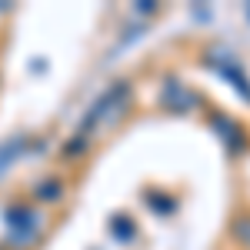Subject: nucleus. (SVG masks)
<instances>
[{
  "label": "nucleus",
  "instance_id": "obj_1",
  "mask_svg": "<svg viewBox=\"0 0 250 250\" xmlns=\"http://www.w3.org/2000/svg\"><path fill=\"white\" fill-rule=\"evenodd\" d=\"M37 227H40V217L34 210H27V207L14 210L10 213V240H14V247H27L34 240Z\"/></svg>",
  "mask_w": 250,
  "mask_h": 250
},
{
  "label": "nucleus",
  "instance_id": "obj_2",
  "mask_svg": "<svg viewBox=\"0 0 250 250\" xmlns=\"http://www.w3.org/2000/svg\"><path fill=\"white\" fill-rule=\"evenodd\" d=\"M20 147H23V137H17V140H7V144H0V173L10 170V164H14V157L20 154Z\"/></svg>",
  "mask_w": 250,
  "mask_h": 250
}]
</instances>
